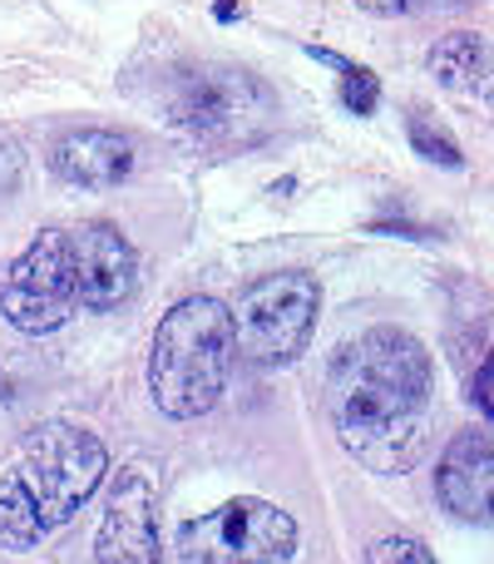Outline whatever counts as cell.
<instances>
[{
	"instance_id": "obj_9",
	"label": "cell",
	"mask_w": 494,
	"mask_h": 564,
	"mask_svg": "<svg viewBox=\"0 0 494 564\" xmlns=\"http://www.w3.org/2000/svg\"><path fill=\"white\" fill-rule=\"evenodd\" d=\"M69 253H75V288L85 307H124V297L139 282V253L114 224H85L69 238Z\"/></svg>"
},
{
	"instance_id": "obj_15",
	"label": "cell",
	"mask_w": 494,
	"mask_h": 564,
	"mask_svg": "<svg viewBox=\"0 0 494 564\" xmlns=\"http://www.w3.org/2000/svg\"><path fill=\"white\" fill-rule=\"evenodd\" d=\"M366 564H440L436 555H430L420 540L410 535H391V540H376V545L366 550Z\"/></svg>"
},
{
	"instance_id": "obj_11",
	"label": "cell",
	"mask_w": 494,
	"mask_h": 564,
	"mask_svg": "<svg viewBox=\"0 0 494 564\" xmlns=\"http://www.w3.org/2000/svg\"><path fill=\"white\" fill-rule=\"evenodd\" d=\"M50 169L75 188H119L134 174V144L109 129H75L50 149Z\"/></svg>"
},
{
	"instance_id": "obj_13",
	"label": "cell",
	"mask_w": 494,
	"mask_h": 564,
	"mask_svg": "<svg viewBox=\"0 0 494 564\" xmlns=\"http://www.w3.org/2000/svg\"><path fill=\"white\" fill-rule=\"evenodd\" d=\"M406 134H410V144H416V154H420V159H430V164H440V169H460V164H465V154H460V144L446 134V129H436V124H430V119L410 115Z\"/></svg>"
},
{
	"instance_id": "obj_12",
	"label": "cell",
	"mask_w": 494,
	"mask_h": 564,
	"mask_svg": "<svg viewBox=\"0 0 494 564\" xmlns=\"http://www.w3.org/2000/svg\"><path fill=\"white\" fill-rule=\"evenodd\" d=\"M490 45L475 30H455V35L436 40V50H430V75L446 89H480L490 79Z\"/></svg>"
},
{
	"instance_id": "obj_18",
	"label": "cell",
	"mask_w": 494,
	"mask_h": 564,
	"mask_svg": "<svg viewBox=\"0 0 494 564\" xmlns=\"http://www.w3.org/2000/svg\"><path fill=\"white\" fill-rule=\"evenodd\" d=\"M218 20H238V6H233V0H218Z\"/></svg>"
},
{
	"instance_id": "obj_7",
	"label": "cell",
	"mask_w": 494,
	"mask_h": 564,
	"mask_svg": "<svg viewBox=\"0 0 494 564\" xmlns=\"http://www.w3.org/2000/svg\"><path fill=\"white\" fill-rule=\"evenodd\" d=\"M79 288H75V253H69V234L45 228L30 238V248L6 268L0 278V312L15 332L25 337H45V332L65 327L75 312Z\"/></svg>"
},
{
	"instance_id": "obj_2",
	"label": "cell",
	"mask_w": 494,
	"mask_h": 564,
	"mask_svg": "<svg viewBox=\"0 0 494 564\" xmlns=\"http://www.w3.org/2000/svg\"><path fill=\"white\" fill-rule=\"evenodd\" d=\"M105 441L85 426L50 421L25 441L15 470L0 480V545L30 550L59 530L69 516H79L89 496L105 486Z\"/></svg>"
},
{
	"instance_id": "obj_8",
	"label": "cell",
	"mask_w": 494,
	"mask_h": 564,
	"mask_svg": "<svg viewBox=\"0 0 494 564\" xmlns=\"http://www.w3.org/2000/svg\"><path fill=\"white\" fill-rule=\"evenodd\" d=\"M95 555L99 564H158V490L149 470L129 466L114 476Z\"/></svg>"
},
{
	"instance_id": "obj_10",
	"label": "cell",
	"mask_w": 494,
	"mask_h": 564,
	"mask_svg": "<svg viewBox=\"0 0 494 564\" xmlns=\"http://www.w3.org/2000/svg\"><path fill=\"white\" fill-rule=\"evenodd\" d=\"M436 496L465 525H494V431H460L436 470Z\"/></svg>"
},
{
	"instance_id": "obj_6",
	"label": "cell",
	"mask_w": 494,
	"mask_h": 564,
	"mask_svg": "<svg viewBox=\"0 0 494 564\" xmlns=\"http://www.w3.org/2000/svg\"><path fill=\"white\" fill-rule=\"evenodd\" d=\"M297 550V520L257 496H238L178 530L188 564H287Z\"/></svg>"
},
{
	"instance_id": "obj_16",
	"label": "cell",
	"mask_w": 494,
	"mask_h": 564,
	"mask_svg": "<svg viewBox=\"0 0 494 564\" xmlns=\"http://www.w3.org/2000/svg\"><path fill=\"white\" fill-rule=\"evenodd\" d=\"M475 406L494 421V357H485V367L475 371Z\"/></svg>"
},
{
	"instance_id": "obj_4",
	"label": "cell",
	"mask_w": 494,
	"mask_h": 564,
	"mask_svg": "<svg viewBox=\"0 0 494 564\" xmlns=\"http://www.w3.org/2000/svg\"><path fill=\"white\" fill-rule=\"evenodd\" d=\"M164 115L194 139H252L272 119V95L238 65H178L164 85Z\"/></svg>"
},
{
	"instance_id": "obj_17",
	"label": "cell",
	"mask_w": 494,
	"mask_h": 564,
	"mask_svg": "<svg viewBox=\"0 0 494 564\" xmlns=\"http://www.w3.org/2000/svg\"><path fill=\"white\" fill-rule=\"evenodd\" d=\"M361 10H371V15H406V10H416V0H361Z\"/></svg>"
},
{
	"instance_id": "obj_5",
	"label": "cell",
	"mask_w": 494,
	"mask_h": 564,
	"mask_svg": "<svg viewBox=\"0 0 494 564\" xmlns=\"http://www.w3.org/2000/svg\"><path fill=\"white\" fill-rule=\"evenodd\" d=\"M321 312V282L311 273H272L257 278L238 302V351L257 367H287L307 351Z\"/></svg>"
},
{
	"instance_id": "obj_14",
	"label": "cell",
	"mask_w": 494,
	"mask_h": 564,
	"mask_svg": "<svg viewBox=\"0 0 494 564\" xmlns=\"http://www.w3.org/2000/svg\"><path fill=\"white\" fill-rule=\"evenodd\" d=\"M337 75H341V105H347L351 115H361V119L376 115V105H381V79L371 75V69L351 65V59L337 69Z\"/></svg>"
},
{
	"instance_id": "obj_3",
	"label": "cell",
	"mask_w": 494,
	"mask_h": 564,
	"mask_svg": "<svg viewBox=\"0 0 494 564\" xmlns=\"http://www.w3.org/2000/svg\"><path fill=\"white\" fill-rule=\"evenodd\" d=\"M238 361L233 312L218 297H184L154 332L149 397L168 421H198L218 406Z\"/></svg>"
},
{
	"instance_id": "obj_1",
	"label": "cell",
	"mask_w": 494,
	"mask_h": 564,
	"mask_svg": "<svg viewBox=\"0 0 494 564\" xmlns=\"http://www.w3.org/2000/svg\"><path fill=\"white\" fill-rule=\"evenodd\" d=\"M327 416L351 460L400 476L430 446L436 371L430 351L400 327H371L337 351L327 377Z\"/></svg>"
}]
</instances>
